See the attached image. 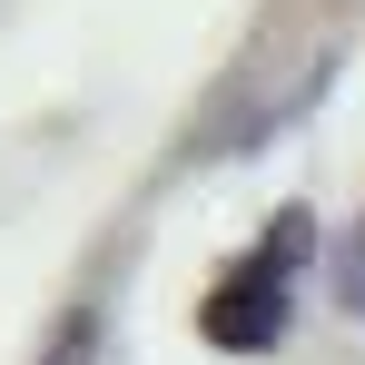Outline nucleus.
<instances>
[{
  "label": "nucleus",
  "mask_w": 365,
  "mask_h": 365,
  "mask_svg": "<svg viewBox=\"0 0 365 365\" xmlns=\"http://www.w3.org/2000/svg\"><path fill=\"white\" fill-rule=\"evenodd\" d=\"M306 237V217L287 207L267 237L247 247V267L207 297V346H227V356H267L277 336H287V316H297V257L287 247Z\"/></svg>",
  "instance_id": "f257e3e1"
},
{
  "label": "nucleus",
  "mask_w": 365,
  "mask_h": 365,
  "mask_svg": "<svg viewBox=\"0 0 365 365\" xmlns=\"http://www.w3.org/2000/svg\"><path fill=\"white\" fill-rule=\"evenodd\" d=\"M40 365H99V316L79 306V316H60V336H50V356Z\"/></svg>",
  "instance_id": "f03ea898"
},
{
  "label": "nucleus",
  "mask_w": 365,
  "mask_h": 365,
  "mask_svg": "<svg viewBox=\"0 0 365 365\" xmlns=\"http://www.w3.org/2000/svg\"><path fill=\"white\" fill-rule=\"evenodd\" d=\"M336 297H346V316H365V217H356V237L336 247Z\"/></svg>",
  "instance_id": "7ed1b4c3"
}]
</instances>
